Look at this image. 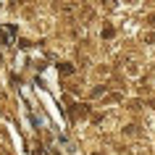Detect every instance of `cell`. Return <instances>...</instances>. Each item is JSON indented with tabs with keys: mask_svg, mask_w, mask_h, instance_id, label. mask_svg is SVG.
<instances>
[{
	"mask_svg": "<svg viewBox=\"0 0 155 155\" xmlns=\"http://www.w3.org/2000/svg\"><path fill=\"white\" fill-rule=\"evenodd\" d=\"M103 37H105V40H110V37H113V26H105V29H103Z\"/></svg>",
	"mask_w": 155,
	"mask_h": 155,
	"instance_id": "2",
	"label": "cell"
},
{
	"mask_svg": "<svg viewBox=\"0 0 155 155\" xmlns=\"http://www.w3.org/2000/svg\"><path fill=\"white\" fill-rule=\"evenodd\" d=\"M0 45H11V37H5V32L0 29Z\"/></svg>",
	"mask_w": 155,
	"mask_h": 155,
	"instance_id": "3",
	"label": "cell"
},
{
	"mask_svg": "<svg viewBox=\"0 0 155 155\" xmlns=\"http://www.w3.org/2000/svg\"><path fill=\"white\" fill-rule=\"evenodd\" d=\"M61 74H74V66L71 63H61Z\"/></svg>",
	"mask_w": 155,
	"mask_h": 155,
	"instance_id": "1",
	"label": "cell"
}]
</instances>
